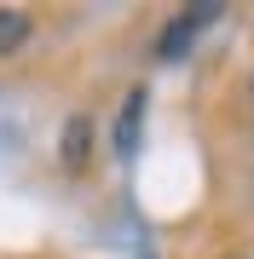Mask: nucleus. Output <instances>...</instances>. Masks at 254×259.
<instances>
[{"instance_id": "nucleus-2", "label": "nucleus", "mask_w": 254, "mask_h": 259, "mask_svg": "<svg viewBox=\"0 0 254 259\" xmlns=\"http://www.w3.org/2000/svg\"><path fill=\"white\" fill-rule=\"evenodd\" d=\"M208 18H214V6H202V12H185V18H179V23L168 29V35H162V58H179V47H185V40L197 35V29H202Z\"/></svg>"}, {"instance_id": "nucleus-1", "label": "nucleus", "mask_w": 254, "mask_h": 259, "mask_svg": "<svg viewBox=\"0 0 254 259\" xmlns=\"http://www.w3.org/2000/svg\"><path fill=\"white\" fill-rule=\"evenodd\" d=\"M139 133H144V87H133L122 98V115H116V156L122 161L139 156Z\"/></svg>"}, {"instance_id": "nucleus-3", "label": "nucleus", "mask_w": 254, "mask_h": 259, "mask_svg": "<svg viewBox=\"0 0 254 259\" xmlns=\"http://www.w3.org/2000/svg\"><path fill=\"white\" fill-rule=\"evenodd\" d=\"M87 144H93V121L76 115L69 133H64V161H69V167H87Z\"/></svg>"}, {"instance_id": "nucleus-4", "label": "nucleus", "mask_w": 254, "mask_h": 259, "mask_svg": "<svg viewBox=\"0 0 254 259\" xmlns=\"http://www.w3.org/2000/svg\"><path fill=\"white\" fill-rule=\"evenodd\" d=\"M23 40H29V18H23V12H0V58L18 52Z\"/></svg>"}]
</instances>
